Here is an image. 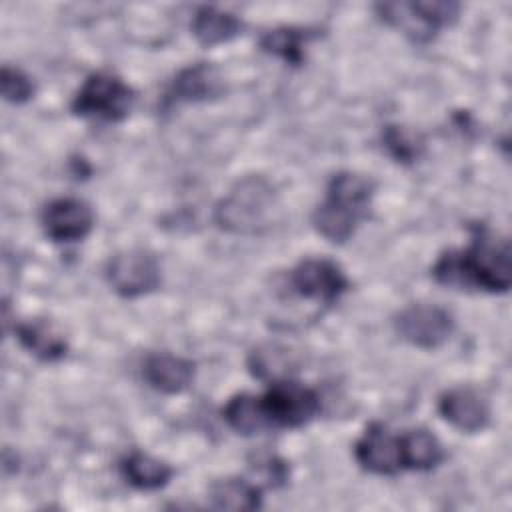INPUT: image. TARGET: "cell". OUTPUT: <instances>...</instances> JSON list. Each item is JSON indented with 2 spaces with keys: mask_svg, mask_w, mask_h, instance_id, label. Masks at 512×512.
Here are the masks:
<instances>
[{
  "mask_svg": "<svg viewBox=\"0 0 512 512\" xmlns=\"http://www.w3.org/2000/svg\"><path fill=\"white\" fill-rule=\"evenodd\" d=\"M472 238L464 250H446L430 274L434 282L456 290H482L504 294L512 286L510 242L484 224L470 228Z\"/></svg>",
  "mask_w": 512,
  "mask_h": 512,
  "instance_id": "1",
  "label": "cell"
},
{
  "mask_svg": "<svg viewBox=\"0 0 512 512\" xmlns=\"http://www.w3.org/2000/svg\"><path fill=\"white\" fill-rule=\"evenodd\" d=\"M374 192L372 178L350 170L336 172L326 186L324 200L312 212L316 232L332 244L348 242L370 216Z\"/></svg>",
  "mask_w": 512,
  "mask_h": 512,
  "instance_id": "2",
  "label": "cell"
},
{
  "mask_svg": "<svg viewBox=\"0 0 512 512\" xmlns=\"http://www.w3.org/2000/svg\"><path fill=\"white\" fill-rule=\"evenodd\" d=\"M278 198L264 176L252 174L238 180L214 206V224L230 234L258 236L272 228Z\"/></svg>",
  "mask_w": 512,
  "mask_h": 512,
  "instance_id": "3",
  "label": "cell"
},
{
  "mask_svg": "<svg viewBox=\"0 0 512 512\" xmlns=\"http://www.w3.org/2000/svg\"><path fill=\"white\" fill-rule=\"evenodd\" d=\"M136 100V92L116 74L98 70L92 72L76 90L70 110L82 118L104 122H122Z\"/></svg>",
  "mask_w": 512,
  "mask_h": 512,
  "instance_id": "4",
  "label": "cell"
},
{
  "mask_svg": "<svg viewBox=\"0 0 512 512\" xmlns=\"http://www.w3.org/2000/svg\"><path fill=\"white\" fill-rule=\"evenodd\" d=\"M376 14L388 26L400 30L416 44H428L436 34L458 18L460 4L456 2H380Z\"/></svg>",
  "mask_w": 512,
  "mask_h": 512,
  "instance_id": "5",
  "label": "cell"
},
{
  "mask_svg": "<svg viewBox=\"0 0 512 512\" xmlns=\"http://www.w3.org/2000/svg\"><path fill=\"white\" fill-rule=\"evenodd\" d=\"M260 402L270 430L300 428L320 412L318 392L292 378L270 382Z\"/></svg>",
  "mask_w": 512,
  "mask_h": 512,
  "instance_id": "6",
  "label": "cell"
},
{
  "mask_svg": "<svg viewBox=\"0 0 512 512\" xmlns=\"http://www.w3.org/2000/svg\"><path fill=\"white\" fill-rule=\"evenodd\" d=\"M106 280L122 298H138L154 292L162 282L160 262L146 248H130L114 254L106 264Z\"/></svg>",
  "mask_w": 512,
  "mask_h": 512,
  "instance_id": "7",
  "label": "cell"
},
{
  "mask_svg": "<svg viewBox=\"0 0 512 512\" xmlns=\"http://www.w3.org/2000/svg\"><path fill=\"white\" fill-rule=\"evenodd\" d=\"M392 324L404 342L422 350L440 348L456 330L452 312L438 304H410L394 316Z\"/></svg>",
  "mask_w": 512,
  "mask_h": 512,
  "instance_id": "8",
  "label": "cell"
},
{
  "mask_svg": "<svg viewBox=\"0 0 512 512\" xmlns=\"http://www.w3.org/2000/svg\"><path fill=\"white\" fill-rule=\"evenodd\" d=\"M290 288L306 298L320 304L332 306L350 288V280L344 270L328 258H304L288 276Z\"/></svg>",
  "mask_w": 512,
  "mask_h": 512,
  "instance_id": "9",
  "label": "cell"
},
{
  "mask_svg": "<svg viewBox=\"0 0 512 512\" xmlns=\"http://www.w3.org/2000/svg\"><path fill=\"white\" fill-rule=\"evenodd\" d=\"M40 224L46 238L56 244L80 242L94 228V212L84 200L62 196L42 208Z\"/></svg>",
  "mask_w": 512,
  "mask_h": 512,
  "instance_id": "10",
  "label": "cell"
},
{
  "mask_svg": "<svg viewBox=\"0 0 512 512\" xmlns=\"http://www.w3.org/2000/svg\"><path fill=\"white\" fill-rule=\"evenodd\" d=\"M226 82L218 66L210 62H196L182 68L164 92L162 108H172L178 104H198L212 102L224 96Z\"/></svg>",
  "mask_w": 512,
  "mask_h": 512,
  "instance_id": "11",
  "label": "cell"
},
{
  "mask_svg": "<svg viewBox=\"0 0 512 512\" xmlns=\"http://www.w3.org/2000/svg\"><path fill=\"white\" fill-rule=\"evenodd\" d=\"M354 458L370 474L396 476L404 470L400 434H392L382 422H370L354 444Z\"/></svg>",
  "mask_w": 512,
  "mask_h": 512,
  "instance_id": "12",
  "label": "cell"
},
{
  "mask_svg": "<svg viewBox=\"0 0 512 512\" xmlns=\"http://www.w3.org/2000/svg\"><path fill=\"white\" fill-rule=\"evenodd\" d=\"M440 416L466 434L484 430L490 424V406L484 396L470 386H456L440 394Z\"/></svg>",
  "mask_w": 512,
  "mask_h": 512,
  "instance_id": "13",
  "label": "cell"
},
{
  "mask_svg": "<svg viewBox=\"0 0 512 512\" xmlns=\"http://www.w3.org/2000/svg\"><path fill=\"white\" fill-rule=\"evenodd\" d=\"M196 376V364L190 358L158 352L150 354L142 364V378L146 384L162 394L186 392Z\"/></svg>",
  "mask_w": 512,
  "mask_h": 512,
  "instance_id": "14",
  "label": "cell"
},
{
  "mask_svg": "<svg viewBox=\"0 0 512 512\" xmlns=\"http://www.w3.org/2000/svg\"><path fill=\"white\" fill-rule=\"evenodd\" d=\"M190 30L198 44L212 48L240 36L244 30V22L232 12L214 6H200L192 16Z\"/></svg>",
  "mask_w": 512,
  "mask_h": 512,
  "instance_id": "15",
  "label": "cell"
},
{
  "mask_svg": "<svg viewBox=\"0 0 512 512\" xmlns=\"http://www.w3.org/2000/svg\"><path fill=\"white\" fill-rule=\"evenodd\" d=\"M18 342L42 362H58L68 354L66 338L46 320H30L14 326Z\"/></svg>",
  "mask_w": 512,
  "mask_h": 512,
  "instance_id": "16",
  "label": "cell"
},
{
  "mask_svg": "<svg viewBox=\"0 0 512 512\" xmlns=\"http://www.w3.org/2000/svg\"><path fill=\"white\" fill-rule=\"evenodd\" d=\"M120 474L132 488L150 492L164 488L170 482L174 468L148 452L132 450L120 460Z\"/></svg>",
  "mask_w": 512,
  "mask_h": 512,
  "instance_id": "17",
  "label": "cell"
},
{
  "mask_svg": "<svg viewBox=\"0 0 512 512\" xmlns=\"http://www.w3.org/2000/svg\"><path fill=\"white\" fill-rule=\"evenodd\" d=\"M208 506L214 510L248 512L262 506V488L246 478H222L208 488Z\"/></svg>",
  "mask_w": 512,
  "mask_h": 512,
  "instance_id": "18",
  "label": "cell"
},
{
  "mask_svg": "<svg viewBox=\"0 0 512 512\" xmlns=\"http://www.w3.org/2000/svg\"><path fill=\"white\" fill-rule=\"evenodd\" d=\"M402 466L404 470L428 472L444 460V446L426 428H412L400 434Z\"/></svg>",
  "mask_w": 512,
  "mask_h": 512,
  "instance_id": "19",
  "label": "cell"
},
{
  "mask_svg": "<svg viewBox=\"0 0 512 512\" xmlns=\"http://www.w3.org/2000/svg\"><path fill=\"white\" fill-rule=\"evenodd\" d=\"M316 36L318 32L310 28L280 26L260 36V48L262 52L272 54L290 66H300L304 62V46Z\"/></svg>",
  "mask_w": 512,
  "mask_h": 512,
  "instance_id": "20",
  "label": "cell"
},
{
  "mask_svg": "<svg viewBox=\"0 0 512 512\" xmlns=\"http://www.w3.org/2000/svg\"><path fill=\"white\" fill-rule=\"evenodd\" d=\"M222 418L234 432L242 436H254L270 430L262 410L260 396L256 394H248V392L234 394L222 406Z\"/></svg>",
  "mask_w": 512,
  "mask_h": 512,
  "instance_id": "21",
  "label": "cell"
},
{
  "mask_svg": "<svg viewBox=\"0 0 512 512\" xmlns=\"http://www.w3.org/2000/svg\"><path fill=\"white\" fill-rule=\"evenodd\" d=\"M248 370L258 380H284L290 378V372L296 370V362L288 348H282L278 344H264L250 352L248 356Z\"/></svg>",
  "mask_w": 512,
  "mask_h": 512,
  "instance_id": "22",
  "label": "cell"
},
{
  "mask_svg": "<svg viewBox=\"0 0 512 512\" xmlns=\"http://www.w3.org/2000/svg\"><path fill=\"white\" fill-rule=\"evenodd\" d=\"M382 144L386 152L402 164L416 162L424 150L422 136L400 124H386L382 128Z\"/></svg>",
  "mask_w": 512,
  "mask_h": 512,
  "instance_id": "23",
  "label": "cell"
},
{
  "mask_svg": "<svg viewBox=\"0 0 512 512\" xmlns=\"http://www.w3.org/2000/svg\"><path fill=\"white\" fill-rule=\"evenodd\" d=\"M0 88L6 102L12 104H24L34 96V82L32 78L14 66H2L0 76Z\"/></svg>",
  "mask_w": 512,
  "mask_h": 512,
  "instance_id": "24",
  "label": "cell"
}]
</instances>
